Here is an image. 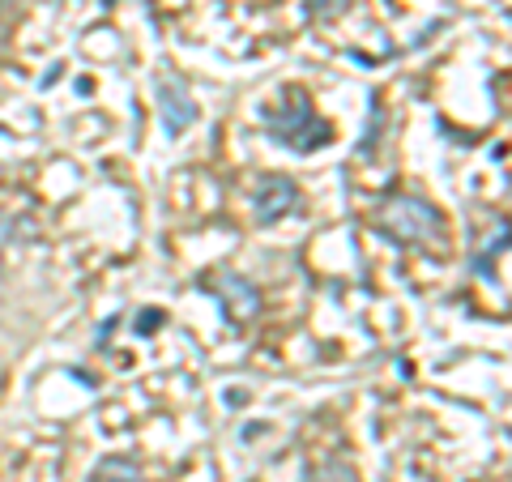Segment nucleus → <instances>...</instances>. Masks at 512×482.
<instances>
[{
    "mask_svg": "<svg viewBox=\"0 0 512 482\" xmlns=\"http://www.w3.org/2000/svg\"><path fill=\"white\" fill-rule=\"evenodd\" d=\"M154 103H158V120H163V133L175 141L184 133V128L197 124L201 116V107L197 99H192V90L180 82L175 73H158V82H154Z\"/></svg>",
    "mask_w": 512,
    "mask_h": 482,
    "instance_id": "3",
    "label": "nucleus"
},
{
    "mask_svg": "<svg viewBox=\"0 0 512 482\" xmlns=\"http://www.w3.org/2000/svg\"><path fill=\"white\" fill-rule=\"evenodd\" d=\"M90 482H146V474H141L137 461H128V457H103L94 465Z\"/></svg>",
    "mask_w": 512,
    "mask_h": 482,
    "instance_id": "6",
    "label": "nucleus"
},
{
    "mask_svg": "<svg viewBox=\"0 0 512 482\" xmlns=\"http://www.w3.org/2000/svg\"><path fill=\"white\" fill-rule=\"evenodd\" d=\"M261 128L269 133V141H278L282 150L295 154H316L333 141V128L316 116V107L303 90L286 94L282 107H261Z\"/></svg>",
    "mask_w": 512,
    "mask_h": 482,
    "instance_id": "1",
    "label": "nucleus"
},
{
    "mask_svg": "<svg viewBox=\"0 0 512 482\" xmlns=\"http://www.w3.org/2000/svg\"><path fill=\"white\" fill-rule=\"evenodd\" d=\"M303 210V192L295 180H286V175H265L261 184L252 192V218L256 227H274L278 218L286 214H299Z\"/></svg>",
    "mask_w": 512,
    "mask_h": 482,
    "instance_id": "4",
    "label": "nucleus"
},
{
    "mask_svg": "<svg viewBox=\"0 0 512 482\" xmlns=\"http://www.w3.org/2000/svg\"><path fill=\"white\" fill-rule=\"evenodd\" d=\"M163 320H167L163 308H146V312L137 316V325H133V329H137V337H150L154 329H163Z\"/></svg>",
    "mask_w": 512,
    "mask_h": 482,
    "instance_id": "8",
    "label": "nucleus"
},
{
    "mask_svg": "<svg viewBox=\"0 0 512 482\" xmlns=\"http://www.w3.org/2000/svg\"><path fill=\"white\" fill-rule=\"evenodd\" d=\"M0 5H9V0H0Z\"/></svg>",
    "mask_w": 512,
    "mask_h": 482,
    "instance_id": "9",
    "label": "nucleus"
},
{
    "mask_svg": "<svg viewBox=\"0 0 512 482\" xmlns=\"http://www.w3.org/2000/svg\"><path fill=\"white\" fill-rule=\"evenodd\" d=\"M210 286L218 291V299L227 303V312L235 320H248V316H256V308H261V295H256V286L248 278H239V273H218Z\"/></svg>",
    "mask_w": 512,
    "mask_h": 482,
    "instance_id": "5",
    "label": "nucleus"
},
{
    "mask_svg": "<svg viewBox=\"0 0 512 482\" xmlns=\"http://www.w3.org/2000/svg\"><path fill=\"white\" fill-rule=\"evenodd\" d=\"M303 5H308L312 18H320V22H333V18H342V13L350 9V0H303Z\"/></svg>",
    "mask_w": 512,
    "mask_h": 482,
    "instance_id": "7",
    "label": "nucleus"
},
{
    "mask_svg": "<svg viewBox=\"0 0 512 482\" xmlns=\"http://www.w3.org/2000/svg\"><path fill=\"white\" fill-rule=\"evenodd\" d=\"M380 231L402 239V244H419V248H440L444 244V218L431 201L423 197H410V192H402V197L384 201L380 210Z\"/></svg>",
    "mask_w": 512,
    "mask_h": 482,
    "instance_id": "2",
    "label": "nucleus"
},
{
    "mask_svg": "<svg viewBox=\"0 0 512 482\" xmlns=\"http://www.w3.org/2000/svg\"><path fill=\"white\" fill-rule=\"evenodd\" d=\"M103 5H111V0H103Z\"/></svg>",
    "mask_w": 512,
    "mask_h": 482,
    "instance_id": "10",
    "label": "nucleus"
}]
</instances>
